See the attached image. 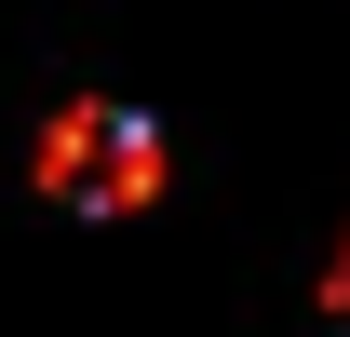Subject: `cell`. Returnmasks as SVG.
Instances as JSON below:
<instances>
[{"mask_svg":"<svg viewBox=\"0 0 350 337\" xmlns=\"http://www.w3.org/2000/svg\"><path fill=\"white\" fill-rule=\"evenodd\" d=\"M27 175H41V203H68V216H148L162 203V122H135L108 95H68L41 122V149H27Z\"/></svg>","mask_w":350,"mask_h":337,"instance_id":"6da1fadb","label":"cell"},{"mask_svg":"<svg viewBox=\"0 0 350 337\" xmlns=\"http://www.w3.org/2000/svg\"><path fill=\"white\" fill-rule=\"evenodd\" d=\"M323 310H337V337H350V243H337V284H323Z\"/></svg>","mask_w":350,"mask_h":337,"instance_id":"7a4b0ae2","label":"cell"}]
</instances>
